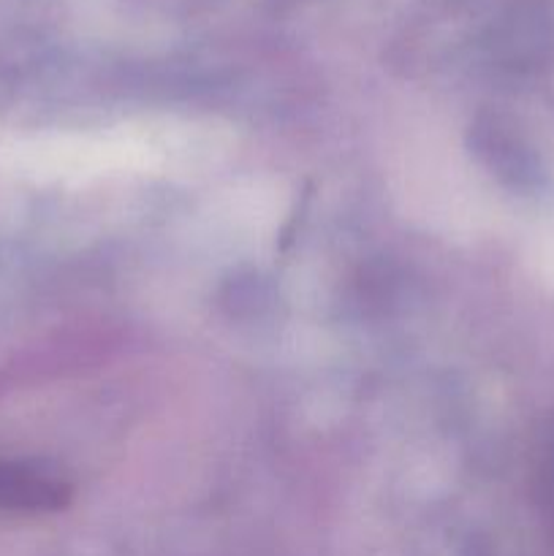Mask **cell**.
Instances as JSON below:
<instances>
[{"instance_id": "obj_1", "label": "cell", "mask_w": 554, "mask_h": 556, "mask_svg": "<svg viewBox=\"0 0 554 556\" xmlns=\"http://www.w3.org/2000/svg\"><path fill=\"white\" fill-rule=\"evenodd\" d=\"M68 489L58 478L43 476L25 465L0 462V510H27V514H47L63 508Z\"/></svg>"}]
</instances>
